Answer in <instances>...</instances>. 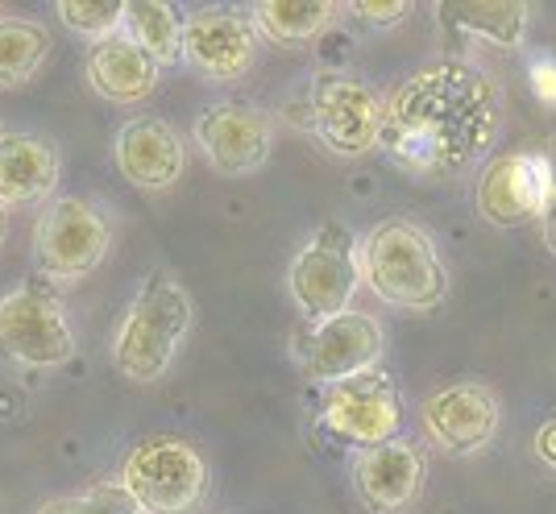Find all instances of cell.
<instances>
[{"label":"cell","mask_w":556,"mask_h":514,"mask_svg":"<svg viewBox=\"0 0 556 514\" xmlns=\"http://www.w3.org/2000/svg\"><path fill=\"white\" fill-rule=\"evenodd\" d=\"M503 120V95L482 67L441 59L419 67L387 100L382 150L419 175H457L486 158Z\"/></svg>","instance_id":"1"},{"label":"cell","mask_w":556,"mask_h":514,"mask_svg":"<svg viewBox=\"0 0 556 514\" xmlns=\"http://www.w3.org/2000/svg\"><path fill=\"white\" fill-rule=\"evenodd\" d=\"M191 324H195V307H191L184 282L166 270L146 274L113 336L116 374L141 382V386L166 377L179 349H184Z\"/></svg>","instance_id":"2"},{"label":"cell","mask_w":556,"mask_h":514,"mask_svg":"<svg viewBox=\"0 0 556 514\" xmlns=\"http://www.w3.org/2000/svg\"><path fill=\"white\" fill-rule=\"evenodd\" d=\"M362 282L403 311H432L448 295L441 254L416 220H382L370 229L362 241Z\"/></svg>","instance_id":"3"},{"label":"cell","mask_w":556,"mask_h":514,"mask_svg":"<svg viewBox=\"0 0 556 514\" xmlns=\"http://www.w3.org/2000/svg\"><path fill=\"white\" fill-rule=\"evenodd\" d=\"M141 514H200L212 493L208 457L184 436H146L116 477Z\"/></svg>","instance_id":"4"},{"label":"cell","mask_w":556,"mask_h":514,"mask_svg":"<svg viewBox=\"0 0 556 514\" xmlns=\"http://www.w3.org/2000/svg\"><path fill=\"white\" fill-rule=\"evenodd\" d=\"M79 349L67 304L50 279H25L0 299V357L22 370H59Z\"/></svg>","instance_id":"5"},{"label":"cell","mask_w":556,"mask_h":514,"mask_svg":"<svg viewBox=\"0 0 556 514\" xmlns=\"http://www.w3.org/2000/svg\"><path fill=\"white\" fill-rule=\"evenodd\" d=\"M113 249L109 216L84 195L50 200L34 224V266L50 282H79L104 266Z\"/></svg>","instance_id":"6"},{"label":"cell","mask_w":556,"mask_h":514,"mask_svg":"<svg viewBox=\"0 0 556 514\" xmlns=\"http://www.w3.org/2000/svg\"><path fill=\"white\" fill-rule=\"evenodd\" d=\"M287 286H291L295 307L307 316V324L349 311L357 286H362L357 236L349 233L341 220H325L295 254L291 270H287Z\"/></svg>","instance_id":"7"},{"label":"cell","mask_w":556,"mask_h":514,"mask_svg":"<svg viewBox=\"0 0 556 514\" xmlns=\"http://www.w3.org/2000/svg\"><path fill=\"white\" fill-rule=\"evenodd\" d=\"M307 125L332 154L357 158L382 141L387 100L357 75L325 70L312 79V92H307Z\"/></svg>","instance_id":"8"},{"label":"cell","mask_w":556,"mask_h":514,"mask_svg":"<svg viewBox=\"0 0 556 514\" xmlns=\"http://www.w3.org/2000/svg\"><path fill=\"white\" fill-rule=\"evenodd\" d=\"M556 200V166L544 150H510L490 158L478 179V211L494 229L540 220Z\"/></svg>","instance_id":"9"},{"label":"cell","mask_w":556,"mask_h":514,"mask_svg":"<svg viewBox=\"0 0 556 514\" xmlns=\"http://www.w3.org/2000/svg\"><path fill=\"white\" fill-rule=\"evenodd\" d=\"M320 423L332 440L366 452V448L394 440V432L403 423V395L387 374L366 370V374L328 386L325 402H320Z\"/></svg>","instance_id":"10"},{"label":"cell","mask_w":556,"mask_h":514,"mask_svg":"<svg viewBox=\"0 0 556 514\" xmlns=\"http://www.w3.org/2000/svg\"><path fill=\"white\" fill-rule=\"evenodd\" d=\"M195 141L216 175L245 179L270 163L275 125L250 100H216L195 117Z\"/></svg>","instance_id":"11"},{"label":"cell","mask_w":556,"mask_h":514,"mask_svg":"<svg viewBox=\"0 0 556 514\" xmlns=\"http://www.w3.org/2000/svg\"><path fill=\"white\" fill-rule=\"evenodd\" d=\"M295 357H300L303 374L316 382H345L378 365L382 357V324L366 316V311H341L316 320L300 332L295 340Z\"/></svg>","instance_id":"12"},{"label":"cell","mask_w":556,"mask_h":514,"mask_svg":"<svg viewBox=\"0 0 556 514\" xmlns=\"http://www.w3.org/2000/svg\"><path fill=\"white\" fill-rule=\"evenodd\" d=\"M184 63L212 83H237L257 63V25L237 9H195L184 25Z\"/></svg>","instance_id":"13"},{"label":"cell","mask_w":556,"mask_h":514,"mask_svg":"<svg viewBox=\"0 0 556 514\" xmlns=\"http://www.w3.org/2000/svg\"><path fill=\"white\" fill-rule=\"evenodd\" d=\"M428 436L444 448V452H482L498 432V398L490 395L478 382H462V386H444L437 395L424 398L419 407Z\"/></svg>","instance_id":"14"},{"label":"cell","mask_w":556,"mask_h":514,"mask_svg":"<svg viewBox=\"0 0 556 514\" xmlns=\"http://www.w3.org/2000/svg\"><path fill=\"white\" fill-rule=\"evenodd\" d=\"M116 170L141 191H166L184 179L187 145L179 129L163 117H134L116 129Z\"/></svg>","instance_id":"15"},{"label":"cell","mask_w":556,"mask_h":514,"mask_svg":"<svg viewBox=\"0 0 556 514\" xmlns=\"http://www.w3.org/2000/svg\"><path fill=\"white\" fill-rule=\"evenodd\" d=\"M353 490L370 514H403L424 493V457L407 440H387L357 452L353 461Z\"/></svg>","instance_id":"16"},{"label":"cell","mask_w":556,"mask_h":514,"mask_svg":"<svg viewBox=\"0 0 556 514\" xmlns=\"http://www.w3.org/2000/svg\"><path fill=\"white\" fill-rule=\"evenodd\" d=\"M63 175V154L47 133L9 129L0 133V204L13 208H38L47 204Z\"/></svg>","instance_id":"17"},{"label":"cell","mask_w":556,"mask_h":514,"mask_svg":"<svg viewBox=\"0 0 556 514\" xmlns=\"http://www.w3.org/2000/svg\"><path fill=\"white\" fill-rule=\"evenodd\" d=\"M159 79H163L159 59L150 50H141L125 29L88 50V83L109 104H125V108L141 104L154 95Z\"/></svg>","instance_id":"18"},{"label":"cell","mask_w":556,"mask_h":514,"mask_svg":"<svg viewBox=\"0 0 556 514\" xmlns=\"http://www.w3.org/2000/svg\"><path fill=\"white\" fill-rule=\"evenodd\" d=\"M441 25L457 38H482L490 47L515 50L528 34L523 0H448L441 4Z\"/></svg>","instance_id":"19"},{"label":"cell","mask_w":556,"mask_h":514,"mask_svg":"<svg viewBox=\"0 0 556 514\" xmlns=\"http://www.w3.org/2000/svg\"><path fill=\"white\" fill-rule=\"evenodd\" d=\"M337 9L332 0H262L254 4V25L278 47H303L337 22Z\"/></svg>","instance_id":"20"},{"label":"cell","mask_w":556,"mask_h":514,"mask_svg":"<svg viewBox=\"0 0 556 514\" xmlns=\"http://www.w3.org/2000/svg\"><path fill=\"white\" fill-rule=\"evenodd\" d=\"M50 59V29L29 17H0V92L29 83Z\"/></svg>","instance_id":"21"},{"label":"cell","mask_w":556,"mask_h":514,"mask_svg":"<svg viewBox=\"0 0 556 514\" xmlns=\"http://www.w3.org/2000/svg\"><path fill=\"white\" fill-rule=\"evenodd\" d=\"M184 17L163 0H125V34L159 59V67L184 63Z\"/></svg>","instance_id":"22"},{"label":"cell","mask_w":556,"mask_h":514,"mask_svg":"<svg viewBox=\"0 0 556 514\" xmlns=\"http://www.w3.org/2000/svg\"><path fill=\"white\" fill-rule=\"evenodd\" d=\"M54 13H59V22L67 25L71 34L88 38L96 47V42L121 34V25H125V0H59Z\"/></svg>","instance_id":"23"},{"label":"cell","mask_w":556,"mask_h":514,"mask_svg":"<svg viewBox=\"0 0 556 514\" xmlns=\"http://www.w3.org/2000/svg\"><path fill=\"white\" fill-rule=\"evenodd\" d=\"M38 514H141V506L125 493L121 481H100L84 493H67V498H50Z\"/></svg>","instance_id":"24"},{"label":"cell","mask_w":556,"mask_h":514,"mask_svg":"<svg viewBox=\"0 0 556 514\" xmlns=\"http://www.w3.org/2000/svg\"><path fill=\"white\" fill-rule=\"evenodd\" d=\"M349 9H353L357 22H370V25H394L412 13L407 0H357V4H349Z\"/></svg>","instance_id":"25"},{"label":"cell","mask_w":556,"mask_h":514,"mask_svg":"<svg viewBox=\"0 0 556 514\" xmlns=\"http://www.w3.org/2000/svg\"><path fill=\"white\" fill-rule=\"evenodd\" d=\"M535 461L556 473V420H548L540 432H535Z\"/></svg>","instance_id":"26"},{"label":"cell","mask_w":556,"mask_h":514,"mask_svg":"<svg viewBox=\"0 0 556 514\" xmlns=\"http://www.w3.org/2000/svg\"><path fill=\"white\" fill-rule=\"evenodd\" d=\"M540 236H544V245H548V254L556 257V200L544 208V216H540Z\"/></svg>","instance_id":"27"},{"label":"cell","mask_w":556,"mask_h":514,"mask_svg":"<svg viewBox=\"0 0 556 514\" xmlns=\"http://www.w3.org/2000/svg\"><path fill=\"white\" fill-rule=\"evenodd\" d=\"M4 241H9V208L0 204V245H4Z\"/></svg>","instance_id":"28"},{"label":"cell","mask_w":556,"mask_h":514,"mask_svg":"<svg viewBox=\"0 0 556 514\" xmlns=\"http://www.w3.org/2000/svg\"><path fill=\"white\" fill-rule=\"evenodd\" d=\"M0 17H4V9H0Z\"/></svg>","instance_id":"29"}]
</instances>
